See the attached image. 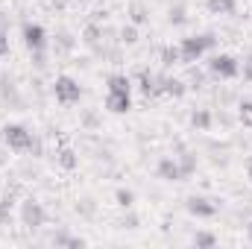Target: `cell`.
I'll use <instances>...</instances> for the list:
<instances>
[{"label":"cell","instance_id":"e0dca14e","mask_svg":"<svg viewBox=\"0 0 252 249\" xmlns=\"http://www.w3.org/2000/svg\"><path fill=\"white\" fill-rule=\"evenodd\" d=\"M56 161H59L62 170H76V164H79V158H76V153H73L70 147H62V150L56 153Z\"/></svg>","mask_w":252,"mask_h":249},{"label":"cell","instance_id":"277c9868","mask_svg":"<svg viewBox=\"0 0 252 249\" xmlns=\"http://www.w3.org/2000/svg\"><path fill=\"white\" fill-rule=\"evenodd\" d=\"M208 73L217 76V79H235L241 73V64H238L235 56H229V53H217V56L208 59Z\"/></svg>","mask_w":252,"mask_h":249},{"label":"cell","instance_id":"9c48e42d","mask_svg":"<svg viewBox=\"0 0 252 249\" xmlns=\"http://www.w3.org/2000/svg\"><path fill=\"white\" fill-rule=\"evenodd\" d=\"M156 176H158L161 182H182L179 161H176V158H170V156L158 158V164H156Z\"/></svg>","mask_w":252,"mask_h":249},{"label":"cell","instance_id":"d4e9b609","mask_svg":"<svg viewBox=\"0 0 252 249\" xmlns=\"http://www.w3.org/2000/svg\"><path fill=\"white\" fill-rule=\"evenodd\" d=\"M193 247L211 249V247H217V238H214L211 232H196V235H193Z\"/></svg>","mask_w":252,"mask_h":249},{"label":"cell","instance_id":"f546056e","mask_svg":"<svg viewBox=\"0 0 252 249\" xmlns=\"http://www.w3.org/2000/svg\"><path fill=\"white\" fill-rule=\"evenodd\" d=\"M56 9H67V6H73V0H50Z\"/></svg>","mask_w":252,"mask_h":249},{"label":"cell","instance_id":"d6a6232c","mask_svg":"<svg viewBox=\"0 0 252 249\" xmlns=\"http://www.w3.org/2000/svg\"><path fill=\"white\" fill-rule=\"evenodd\" d=\"M247 235H250V241H252V220L247 223Z\"/></svg>","mask_w":252,"mask_h":249},{"label":"cell","instance_id":"836d02e7","mask_svg":"<svg viewBox=\"0 0 252 249\" xmlns=\"http://www.w3.org/2000/svg\"><path fill=\"white\" fill-rule=\"evenodd\" d=\"M73 3H82V0H73Z\"/></svg>","mask_w":252,"mask_h":249},{"label":"cell","instance_id":"3957f363","mask_svg":"<svg viewBox=\"0 0 252 249\" xmlns=\"http://www.w3.org/2000/svg\"><path fill=\"white\" fill-rule=\"evenodd\" d=\"M53 97H56V103H62V106H73V103H79L82 100V85L73 79V76H56V82H53Z\"/></svg>","mask_w":252,"mask_h":249},{"label":"cell","instance_id":"ba28073f","mask_svg":"<svg viewBox=\"0 0 252 249\" xmlns=\"http://www.w3.org/2000/svg\"><path fill=\"white\" fill-rule=\"evenodd\" d=\"M158 94L179 100V97H185V94H188V85H185V79H176V76L161 73V76H158Z\"/></svg>","mask_w":252,"mask_h":249},{"label":"cell","instance_id":"5bb4252c","mask_svg":"<svg viewBox=\"0 0 252 249\" xmlns=\"http://www.w3.org/2000/svg\"><path fill=\"white\" fill-rule=\"evenodd\" d=\"M211 124H214V118H211L208 109H193V112H190V126H193L196 132H208Z\"/></svg>","mask_w":252,"mask_h":249},{"label":"cell","instance_id":"1f68e13d","mask_svg":"<svg viewBox=\"0 0 252 249\" xmlns=\"http://www.w3.org/2000/svg\"><path fill=\"white\" fill-rule=\"evenodd\" d=\"M247 179H250V185H252V161L247 164Z\"/></svg>","mask_w":252,"mask_h":249},{"label":"cell","instance_id":"2e32d148","mask_svg":"<svg viewBox=\"0 0 252 249\" xmlns=\"http://www.w3.org/2000/svg\"><path fill=\"white\" fill-rule=\"evenodd\" d=\"M73 47H76V38H73L70 32L59 30V32H56V41H53V50H56V56H62V53H70Z\"/></svg>","mask_w":252,"mask_h":249},{"label":"cell","instance_id":"7a4b0ae2","mask_svg":"<svg viewBox=\"0 0 252 249\" xmlns=\"http://www.w3.org/2000/svg\"><path fill=\"white\" fill-rule=\"evenodd\" d=\"M0 138L6 144V150H12V153H30V147L35 141V135L21 124H6L0 129Z\"/></svg>","mask_w":252,"mask_h":249},{"label":"cell","instance_id":"ffe728a7","mask_svg":"<svg viewBox=\"0 0 252 249\" xmlns=\"http://www.w3.org/2000/svg\"><path fill=\"white\" fill-rule=\"evenodd\" d=\"M56 247H70V249H76V247H85V241L82 238H73V235H67V232H56L53 238H50Z\"/></svg>","mask_w":252,"mask_h":249},{"label":"cell","instance_id":"44dd1931","mask_svg":"<svg viewBox=\"0 0 252 249\" xmlns=\"http://www.w3.org/2000/svg\"><path fill=\"white\" fill-rule=\"evenodd\" d=\"M118 35H121L118 41H121V44H126V47L138 44V38H141V35H138V27H135V24H126V27H121V32H118Z\"/></svg>","mask_w":252,"mask_h":249},{"label":"cell","instance_id":"cb8c5ba5","mask_svg":"<svg viewBox=\"0 0 252 249\" xmlns=\"http://www.w3.org/2000/svg\"><path fill=\"white\" fill-rule=\"evenodd\" d=\"M238 121L247 129H252V100H241L238 103Z\"/></svg>","mask_w":252,"mask_h":249},{"label":"cell","instance_id":"83f0119b","mask_svg":"<svg viewBox=\"0 0 252 249\" xmlns=\"http://www.w3.org/2000/svg\"><path fill=\"white\" fill-rule=\"evenodd\" d=\"M121 226H126V229H135V226H138V217H135V214H126L124 220H121Z\"/></svg>","mask_w":252,"mask_h":249},{"label":"cell","instance_id":"4fadbf2b","mask_svg":"<svg viewBox=\"0 0 252 249\" xmlns=\"http://www.w3.org/2000/svg\"><path fill=\"white\" fill-rule=\"evenodd\" d=\"M106 85H109V91H115V94H132V79H129L126 73H112V76L106 79Z\"/></svg>","mask_w":252,"mask_h":249},{"label":"cell","instance_id":"4dcf8cb0","mask_svg":"<svg viewBox=\"0 0 252 249\" xmlns=\"http://www.w3.org/2000/svg\"><path fill=\"white\" fill-rule=\"evenodd\" d=\"M244 79H247V82H252V59L244 64Z\"/></svg>","mask_w":252,"mask_h":249},{"label":"cell","instance_id":"484cf974","mask_svg":"<svg viewBox=\"0 0 252 249\" xmlns=\"http://www.w3.org/2000/svg\"><path fill=\"white\" fill-rule=\"evenodd\" d=\"M182 21H185V9H182V6L170 9V24H182Z\"/></svg>","mask_w":252,"mask_h":249},{"label":"cell","instance_id":"30bf717a","mask_svg":"<svg viewBox=\"0 0 252 249\" xmlns=\"http://www.w3.org/2000/svg\"><path fill=\"white\" fill-rule=\"evenodd\" d=\"M103 106H106V112H112V115H126V112L132 109V94H115V91H109Z\"/></svg>","mask_w":252,"mask_h":249},{"label":"cell","instance_id":"9a60e30c","mask_svg":"<svg viewBox=\"0 0 252 249\" xmlns=\"http://www.w3.org/2000/svg\"><path fill=\"white\" fill-rule=\"evenodd\" d=\"M205 9H208L211 15H235L238 3H235V0H205Z\"/></svg>","mask_w":252,"mask_h":249},{"label":"cell","instance_id":"7402d4cb","mask_svg":"<svg viewBox=\"0 0 252 249\" xmlns=\"http://www.w3.org/2000/svg\"><path fill=\"white\" fill-rule=\"evenodd\" d=\"M129 15H132V24H135V27H141V24H150V15H147L144 3H138V0L129 6Z\"/></svg>","mask_w":252,"mask_h":249},{"label":"cell","instance_id":"6da1fadb","mask_svg":"<svg viewBox=\"0 0 252 249\" xmlns=\"http://www.w3.org/2000/svg\"><path fill=\"white\" fill-rule=\"evenodd\" d=\"M217 44V38L211 35V32H205V35H190V38H182L179 41V53H182V64H193L199 62L211 47Z\"/></svg>","mask_w":252,"mask_h":249},{"label":"cell","instance_id":"5b68a950","mask_svg":"<svg viewBox=\"0 0 252 249\" xmlns=\"http://www.w3.org/2000/svg\"><path fill=\"white\" fill-rule=\"evenodd\" d=\"M21 223L27 226V229H41L44 223H47V211H44V205L38 202V199H24L21 202Z\"/></svg>","mask_w":252,"mask_h":249},{"label":"cell","instance_id":"4316f807","mask_svg":"<svg viewBox=\"0 0 252 249\" xmlns=\"http://www.w3.org/2000/svg\"><path fill=\"white\" fill-rule=\"evenodd\" d=\"M9 53V35H6V30H0V56H6Z\"/></svg>","mask_w":252,"mask_h":249},{"label":"cell","instance_id":"52a82bcc","mask_svg":"<svg viewBox=\"0 0 252 249\" xmlns=\"http://www.w3.org/2000/svg\"><path fill=\"white\" fill-rule=\"evenodd\" d=\"M185 208H188V214L199 217V220H208V217L217 214V202H211L205 196H188L185 199Z\"/></svg>","mask_w":252,"mask_h":249},{"label":"cell","instance_id":"ac0fdd59","mask_svg":"<svg viewBox=\"0 0 252 249\" xmlns=\"http://www.w3.org/2000/svg\"><path fill=\"white\" fill-rule=\"evenodd\" d=\"M158 59L164 67H170V64H179L182 62V53H179V44H167V47H161V53H158Z\"/></svg>","mask_w":252,"mask_h":249},{"label":"cell","instance_id":"8fae6325","mask_svg":"<svg viewBox=\"0 0 252 249\" xmlns=\"http://www.w3.org/2000/svg\"><path fill=\"white\" fill-rule=\"evenodd\" d=\"M135 79H138V88H141L144 97H158V76L156 73H150L147 67H141Z\"/></svg>","mask_w":252,"mask_h":249},{"label":"cell","instance_id":"603a6c76","mask_svg":"<svg viewBox=\"0 0 252 249\" xmlns=\"http://www.w3.org/2000/svg\"><path fill=\"white\" fill-rule=\"evenodd\" d=\"M115 202L129 211V208L135 205V190H129V187H118V190H115Z\"/></svg>","mask_w":252,"mask_h":249},{"label":"cell","instance_id":"7c38bea8","mask_svg":"<svg viewBox=\"0 0 252 249\" xmlns=\"http://www.w3.org/2000/svg\"><path fill=\"white\" fill-rule=\"evenodd\" d=\"M79 38H82L85 47H94V50H97V47H100V38H103V27L91 21V24L82 27V35H79Z\"/></svg>","mask_w":252,"mask_h":249},{"label":"cell","instance_id":"8992f818","mask_svg":"<svg viewBox=\"0 0 252 249\" xmlns=\"http://www.w3.org/2000/svg\"><path fill=\"white\" fill-rule=\"evenodd\" d=\"M21 38H24V47L32 53V50H44L47 47V30L41 24H32V21H24L21 24Z\"/></svg>","mask_w":252,"mask_h":249},{"label":"cell","instance_id":"f1b7e54d","mask_svg":"<svg viewBox=\"0 0 252 249\" xmlns=\"http://www.w3.org/2000/svg\"><path fill=\"white\" fill-rule=\"evenodd\" d=\"M79 211H82V214H94V205H91V199H82Z\"/></svg>","mask_w":252,"mask_h":249},{"label":"cell","instance_id":"d6986e66","mask_svg":"<svg viewBox=\"0 0 252 249\" xmlns=\"http://www.w3.org/2000/svg\"><path fill=\"white\" fill-rule=\"evenodd\" d=\"M176 161H179L182 179H188V176L196 173V156H193V153H182V156H176Z\"/></svg>","mask_w":252,"mask_h":249}]
</instances>
